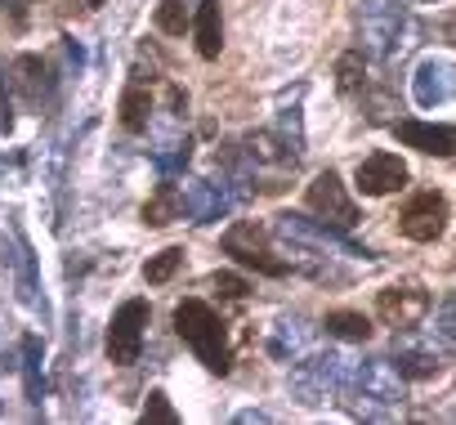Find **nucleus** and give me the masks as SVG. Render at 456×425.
<instances>
[{"mask_svg": "<svg viewBox=\"0 0 456 425\" xmlns=\"http://www.w3.org/2000/svg\"><path fill=\"white\" fill-rule=\"evenodd\" d=\"M175 331H179V340L197 354V363L206 367V372H228V331H224V323H219V314L206 305V300H197V296H188V300H179L175 305Z\"/></svg>", "mask_w": 456, "mask_h": 425, "instance_id": "f257e3e1", "label": "nucleus"}, {"mask_svg": "<svg viewBox=\"0 0 456 425\" xmlns=\"http://www.w3.org/2000/svg\"><path fill=\"white\" fill-rule=\"evenodd\" d=\"M224 251L233 256L238 265L265 274V278H282L287 274V260H278V251L269 247V233L260 225H233L224 233Z\"/></svg>", "mask_w": 456, "mask_h": 425, "instance_id": "f03ea898", "label": "nucleus"}, {"mask_svg": "<svg viewBox=\"0 0 456 425\" xmlns=\"http://www.w3.org/2000/svg\"><path fill=\"white\" fill-rule=\"evenodd\" d=\"M143 327H148V300H126L117 314H112V327H108V358L117 367H130L139 363V349H143Z\"/></svg>", "mask_w": 456, "mask_h": 425, "instance_id": "7ed1b4c3", "label": "nucleus"}, {"mask_svg": "<svg viewBox=\"0 0 456 425\" xmlns=\"http://www.w3.org/2000/svg\"><path fill=\"white\" fill-rule=\"evenodd\" d=\"M309 210L318 220H327V225H336V229H354L358 225V206H354V197H349V188H345V179L336 175V170H322L314 184H309Z\"/></svg>", "mask_w": 456, "mask_h": 425, "instance_id": "20e7f679", "label": "nucleus"}, {"mask_svg": "<svg viewBox=\"0 0 456 425\" xmlns=\"http://www.w3.org/2000/svg\"><path fill=\"white\" fill-rule=\"evenodd\" d=\"M398 229H403V238H411V242H434V238H443V229H447V197L443 192H416L407 206H403V216H398Z\"/></svg>", "mask_w": 456, "mask_h": 425, "instance_id": "39448f33", "label": "nucleus"}, {"mask_svg": "<svg viewBox=\"0 0 456 425\" xmlns=\"http://www.w3.org/2000/svg\"><path fill=\"white\" fill-rule=\"evenodd\" d=\"M354 188L362 197H389L398 188H407V161L398 152H371L358 161L354 170Z\"/></svg>", "mask_w": 456, "mask_h": 425, "instance_id": "423d86ee", "label": "nucleus"}, {"mask_svg": "<svg viewBox=\"0 0 456 425\" xmlns=\"http://www.w3.org/2000/svg\"><path fill=\"white\" fill-rule=\"evenodd\" d=\"M376 314H380L385 327L407 331V327H416L429 314V291H420V287H385L376 296Z\"/></svg>", "mask_w": 456, "mask_h": 425, "instance_id": "0eeeda50", "label": "nucleus"}, {"mask_svg": "<svg viewBox=\"0 0 456 425\" xmlns=\"http://www.w3.org/2000/svg\"><path fill=\"white\" fill-rule=\"evenodd\" d=\"M398 143L425 152V157H456V126H438V121H394Z\"/></svg>", "mask_w": 456, "mask_h": 425, "instance_id": "6e6552de", "label": "nucleus"}, {"mask_svg": "<svg viewBox=\"0 0 456 425\" xmlns=\"http://www.w3.org/2000/svg\"><path fill=\"white\" fill-rule=\"evenodd\" d=\"M192 37H197V54L201 59H219L224 50V14H219V0H201L197 14H192Z\"/></svg>", "mask_w": 456, "mask_h": 425, "instance_id": "1a4fd4ad", "label": "nucleus"}, {"mask_svg": "<svg viewBox=\"0 0 456 425\" xmlns=\"http://www.w3.org/2000/svg\"><path fill=\"white\" fill-rule=\"evenodd\" d=\"M179 210H183V192L175 184H157L148 192V201H143V225L148 229H166V225L179 220Z\"/></svg>", "mask_w": 456, "mask_h": 425, "instance_id": "9d476101", "label": "nucleus"}, {"mask_svg": "<svg viewBox=\"0 0 456 425\" xmlns=\"http://www.w3.org/2000/svg\"><path fill=\"white\" fill-rule=\"evenodd\" d=\"M148 121H152V99H148V90H143V77L134 72V81L126 86V94H121V126L126 130H148Z\"/></svg>", "mask_w": 456, "mask_h": 425, "instance_id": "9b49d317", "label": "nucleus"}, {"mask_svg": "<svg viewBox=\"0 0 456 425\" xmlns=\"http://www.w3.org/2000/svg\"><path fill=\"white\" fill-rule=\"evenodd\" d=\"M41 363H45L41 340H37V336H23V385H28V403H37V407H41V394H45Z\"/></svg>", "mask_w": 456, "mask_h": 425, "instance_id": "f8f14e48", "label": "nucleus"}, {"mask_svg": "<svg viewBox=\"0 0 456 425\" xmlns=\"http://www.w3.org/2000/svg\"><path fill=\"white\" fill-rule=\"evenodd\" d=\"M322 327H327L331 336H340V340H367V336H371V318H367V314H349V309L327 314Z\"/></svg>", "mask_w": 456, "mask_h": 425, "instance_id": "ddd939ff", "label": "nucleus"}, {"mask_svg": "<svg viewBox=\"0 0 456 425\" xmlns=\"http://www.w3.org/2000/svg\"><path fill=\"white\" fill-rule=\"evenodd\" d=\"M179 265H183V247H166V251H157V256L143 265V282L161 287V282H170V278L179 274Z\"/></svg>", "mask_w": 456, "mask_h": 425, "instance_id": "4468645a", "label": "nucleus"}, {"mask_svg": "<svg viewBox=\"0 0 456 425\" xmlns=\"http://www.w3.org/2000/svg\"><path fill=\"white\" fill-rule=\"evenodd\" d=\"M14 72H19V77H14V86H19V94H23V99H28V103L37 108V103H41V59H32V54H23V59L14 63Z\"/></svg>", "mask_w": 456, "mask_h": 425, "instance_id": "2eb2a0df", "label": "nucleus"}, {"mask_svg": "<svg viewBox=\"0 0 456 425\" xmlns=\"http://www.w3.org/2000/svg\"><path fill=\"white\" fill-rule=\"evenodd\" d=\"M336 86H340L345 94H358V90L367 86V63H362V54H340V63H336Z\"/></svg>", "mask_w": 456, "mask_h": 425, "instance_id": "dca6fc26", "label": "nucleus"}, {"mask_svg": "<svg viewBox=\"0 0 456 425\" xmlns=\"http://www.w3.org/2000/svg\"><path fill=\"white\" fill-rule=\"evenodd\" d=\"M157 28H161L166 37H183V28H192L183 0H161V5H157Z\"/></svg>", "mask_w": 456, "mask_h": 425, "instance_id": "f3484780", "label": "nucleus"}, {"mask_svg": "<svg viewBox=\"0 0 456 425\" xmlns=\"http://www.w3.org/2000/svg\"><path fill=\"white\" fill-rule=\"evenodd\" d=\"M19 287H23V300L28 305H41V287H37V269H32V247L19 238Z\"/></svg>", "mask_w": 456, "mask_h": 425, "instance_id": "a211bd4d", "label": "nucleus"}, {"mask_svg": "<svg viewBox=\"0 0 456 425\" xmlns=\"http://www.w3.org/2000/svg\"><path fill=\"white\" fill-rule=\"evenodd\" d=\"M139 421H143V425H148V421H157V425H175L179 416H175L170 398H166L161 389H152V394H148V403H143V412H139Z\"/></svg>", "mask_w": 456, "mask_h": 425, "instance_id": "6ab92c4d", "label": "nucleus"}, {"mask_svg": "<svg viewBox=\"0 0 456 425\" xmlns=\"http://www.w3.org/2000/svg\"><path fill=\"white\" fill-rule=\"evenodd\" d=\"M215 287H219V296H228V300H242V296H247V282L233 278V274H215Z\"/></svg>", "mask_w": 456, "mask_h": 425, "instance_id": "aec40b11", "label": "nucleus"}, {"mask_svg": "<svg viewBox=\"0 0 456 425\" xmlns=\"http://www.w3.org/2000/svg\"><path fill=\"white\" fill-rule=\"evenodd\" d=\"M443 32H447V41H456V14H452V19L443 23Z\"/></svg>", "mask_w": 456, "mask_h": 425, "instance_id": "412c9836", "label": "nucleus"}, {"mask_svg": "<svg viewBox=\"0 0 456 425\" xmlns=\"http://www.w3.org/2000/svg\"><path fill=\"white\" fill-rule=\"evenodd\" d=\"M86 5H103V0H86Z\"/></svg>", "mask_w": 456, "mask_h": 425, "instance_id": "4be33fe9", "label": "nucleus"}]
</instances>
